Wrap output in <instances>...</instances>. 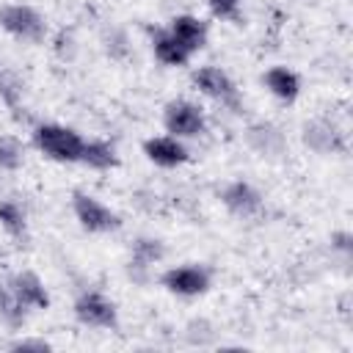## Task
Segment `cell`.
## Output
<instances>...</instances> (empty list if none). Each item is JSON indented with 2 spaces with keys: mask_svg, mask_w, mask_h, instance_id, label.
<instances>
[{
  "mask_svg": "<svg viewBox=\"0 0 353 353\" xmlns=\"http://www.w3.org/2000/svg\"><path fill=\"white\" fill-rule=\"evenodd\" d=\"M33 143L41 154H47L55 163H80L85 138L63 124H39L33 130Z\"/></svg>",
  "mask_w": 353,
  "mask_h": 353,
  "instance_id": "6da1fadb",
  "label": "cell"
},
{
  "mask_svg": "<svg viewBox=\"0 0 353 353\" xmlns=\"http://www.w3.org/2000/svg\"><path fill=\"white\" fill-rule=\"evenodd\" d=\"M72 210H74V218L80 221V226L85 232H94V234H110L121 226V215L116 210H110L108 204H102L97 196L91 193H83V190H74L72 193Z\"/></svg>",
  "mask_w": 353,
  "mask_h": 353,
  "instance_id": "7a4b0ae2",
  "label": "cell"
},
{
  "mask_svg": "<svg viewBox=\"0 0 353 353\" xmlns=\"http://www.w3.org/2000/svg\"><path fill=\"white\" fill-rule=\"evenodd\" d=\"M0 28L11 33L14 39L22 41H41L47 36V22L44 17L25 3H8L0 8Z\"/></svg>",
  "mask_w": 353,
  "mask_h": 353,
  "instance_id": "3957f363",
  "label": "cell"
},
{
  "mask_svg": "<svg viewBox=\"0 0 353 353\" xmlns=\"http://www.w3.org/2000/svg\"><path fill=\"white\" fill-rule=\"evenodd\" d=\"M163 127L174 138H199L207 130L204 110L190 99H171L163 108Z\"/></svg>",
  "mask_w": 353,
  "mask_h": 353,
  "instance_id": "277c9868",
  "label": "cell"
},
{
  "mask_svg": "<svg viewBox=\"0 0 353 353\" xmlns=\"http://www.w3.org/2000/svg\"><path fill=\"white\" fill-rule=\"evenodd\" d=\"M190 80H193V85L204 97L215 99L218 105H223V108H229L234 113L240 110V91H237L234 80L223 69H218V66H199Z\"/></svg>",
  "mask_w": 353,
  "mask_h": 353,
  "instance_id": "5b68a950",
  "label": "cell"
},
{
  "mask_svg": "<svg viewBox=\"0 0 353 353\" xmlns=\"http://www.w3.org/2000/svg\"><path fill=\"white\" fill-rule=\"evenodd\" d=\"M77 323L88 325V328H116L119 323V312H116V303L102 295L99 290H85L74 298V306H72Z\"/></svg>",
  "mask_w": 353,
  "mask_h": 353,
  "instance_id": "8992f818",
  "label": "cell"
},
{
  "mask_svg": "<svg viewBox=\"0 0 353 353\" xmlns=\"http://www.w3.org/2000/svg\"><path fill=\"white\" fill-rule=\"evenodd\" d=\"M210 281H212V273L210 268L204 265H176V268H168L163 276H160V284L179 295V298H196V295H204L210 290Z\"/></svg>",
  "mask_w": 353,
  "mask_h": 353,
  "instance_id": "52a82bcc",
  "label": "cell"
},
{
  "mask_svg": "<svg viewBox=\"0 0 353 353\" xmlns=\"http://www.w3.org/2000/svg\"><path fill=\"white\" fill-rule=\"evenodd\" d=\"M301 138L314 154H342V152H347V138L331 119L306 121L303 130H301Z\"/></svg>",
  "mask_w": 353,
  "mask_h": 353,
  "instance_id": "ba28073f",
  "label": "cell"
},
{
  "mask_svg": "<svg viewBox=\"0 0 353 353\" xmlns=\"http://www.w3.org/2000/svg\"><path fill=\"white\" fill-rule=\"evenodd\" d=\"M221 201H223V207H226L232 215H237V218H256V215L262 212V207H265L262 193H259L251 182H245V179H234V182L223 185Z\"/></svg>",
  "mask_w": 353,
  "mask_h": 353,
  "instance_id": "9c48e42d",
  "label": "cell"
},
{
  "mask_svg": "<svg viewBox=\"0 0 353 353\" xmlns=\"http://www.w3.org/2000/svg\"><path fill=\"white\" fill-rule=\"evenodd\" d=\"M165 256V245L157 237H135L132 248H130V279L138 284L149 281V270L152 265H157Z\"/></svg>",
  "mask_w": 353,
  "mask_h": 353,
  "instance_id": "30bf717a",
  "label": "cell"
},
{
  "mask_svg": "<svg viewBox=\"0 0 353 353\" xmlns=\"http://www.w3.org/2000/svg\"><path fill=\"white\" fill-rule=\"evenodd\" d=\"M143 154L160 165V168H176L182 163H188L190 152L188 146L182 143V138H174V135H154V138H146L143 141Z\"/></svg>",
  "mask_w": 353,
  "mask_h": 353,
  "instance_id": "8fae6325",
  "label": "cell"
},
{
  "mask_svg": "<svg viewBox=\"0 0 353 353\" xmlns=\"http://www.w3.org/2000/svg\"><path fill=\"white\" fill-rule=\"evenodd\" d=\"M8 290L17 295V301L25 306V309H47L50 306V292L44 287V281L33 273V270H19L11 276L8 281Z\"/></svg>",
  "mask_w": 353,
  "mask_h": 353,
  "instance_id": "7c38bea8",
  "label": "cell"
},
{
  "mask_svg": "<svg viewBox=\"0 0 353 353\" xmlns=\"http://www.w3.org/2000/svg\"><path fill=\"white\" fill-rule=\"evenodd\" d=\"M245 141H248V146H251L256 154H262V157H279V154H284V149H287L284 132H281L276 124H270V121H256V124H251V127L245 130Z\"/></svg>",
  "mask_w": 353,
  "mask_h": 353,
  "instance_id": "4fadbf2b",
  "label": "cell"
},
{
  "mask_svg": "<svg viewBox=\"0 0 353 353\" xmlns=\"http://www.w3.org/2000/svg\"><path fill=\"white\" fill-rule=\"evenodd\" d=\"M168 30H171V36H174L190 55L199 52V50H204V44H207V22H201V19L193 17V14H176V17L171 19Z\"/></svg>",
  "mask_w": 353,
  "mask_h": 353,
  "instance_id": "5bb4252c",
  "label": "cell"
},
{
  "mask_svg": "<svg viewBox=\"0 0 353 353\" xmlns=\"http://www.w3.org/2000/svg\"><path fill=\"white\" fill-rule=\"evenodd\" d=\"M262 83H265V88L276 97V99H281V102H295L298 99V94H301V77L292 72V69H287V66H270L265 74H262Z\"/></svg>",
  "mask_w": 353,
  "mask_h": 353,
  "instance_id": "9a60e30c",
  "label": "cell"
},
{
  "mask_svg": "<svg viewBox=\"0 0 353 353\" xmlns=\"http://www.w3.org/2000/svg\"><path fill=\"white\" fill-rule=\"evenodd\" d=\"M152 52H154V58L160 61V63H165V66H185L188 61H190V52L171 36V30L165 28H157V30H152Z\"/></svg>",
  "mask_w": 353,
  "mask_h": 353,
  "instance_id": "2e32d148",
  "label": "cell"
},
{
  "mask_svg": "<svg viewBox=\"0 0 353 353\" xmlns=\"http://www.w3.org/2000/svg\"><path fill=\"white\" fill-rule=\"evenodd\" d=\"M80 163H85V165L94 168V171H110V168L119 165V154H116V146H113L110 141L94 138V141H85V143H83Z\"/></svg>",
  "mask_w": 353,
  "mask_h": 353,
  "instance_id": "e0dca14e",
  "label": "cell"
},
{
  "mask_svg": "<svg viewBox=\"0 0 353 353\" xmlns=\"http://www.w3.org/2000/svg\"><path fill=\"white\" fill-rule=\"evenodd\" d=\"M0 226L11 234V237H25L28 232V212L19 201L14 199H0Z\"/></svg>",
  "mask_w": 353,
  "mask_h": 353,
  "instance_id": "ac0fdd59",
  "label": "cell"
},
{
  "mask_svg": "<svg viewBox=\"0 0 353 353\" xmlns=\"http://www.w3.org/2000/svg\"><path fill=\"white\" fill-rule=\"evenodd\" d=\"M0 323L19 328L25 323V306L17 301V295L8 290V284H0Z\"/></svg>",
  "mask_w": 353,
  "mask_h": 353,
  "instance_id": "d6986e66",
  "label": "cell"
},
{
  "mask_svg": "<svg viewBox=\"0 0 353 353\" xmlns=\"http://www.w3.org/2000/svg\"><path fill=\"white\" fill-rule=\"evenodd\" d=\"M25 163V146L14 135H0V171H17Z\"/></svg>",
  "mask_w": 353,
  "mask_h": 353,
  "instance_id": "ffe728a7",
  "label": "cell"
},
{
  "mask_svg": "<svg viewBox=\"0 0 353 353\" xmlns=\"http://www.w3.org/2000/svg\"><path fill=\"white\" fill-rule=\"evenodd\" d=\"M0 99H3L11 110H17L19 102H22V83H19V77H17L14 72H8V69H0Z\"/></svg>",
  "mask_w": 353,
  "mask_h": 353,
  "instance_id": "44dd1931",
  "label": "cell"
},
{
  "mask_svg": "<svg viewBox=\"0 0 353 353\" xmlns=\"http://www.w3.org/2000/svg\"><path fill=\"white\" fill-rule=\"evenodd\" d=\"M210 11L218 17V19H226V22H240V0H207Z\"/></svg>",
  "mask_w": 353,
  "mask_h": 353,
  "instance_id": "7402d4cb",
  "label": "cell"
},
{
  "mask_svg": "<svg viewBox=\"0 0 353 353\" xmlns=\"http://www.w3.org/2000/svg\"><path fill=\"white\" fill-rule=\"evenodd\" d=\"M105 41H108L105 50H108L110 58H127V55H130V41H127V33H124V30L113 28Z\"/></svg>",
  "mask_w": 353,
  "mask_h": 353,
  "instance_id": "603a6c76",
  "label": "cell"
},
{
  "mask_svg": "<svg viewBox=\"0 0 353 353\" xmlns=\"http://www.w3.org/2000/svg\"><path fill=\"white\" fill-rule=\"evenodd\" d=\"M55 52H58V58H63V61H72V58H74L77 41H74L72 30H61V33L55 36Z\"/></svg>",
  "mask_w": 353,
  "mask_h": 353,
  "instance_id": "cb8c5ba5",
  "label": "cell"
},
{
  "mask_svg": "<svg viewBox=\"0 0 353 353\" xmlns=\"http://www.w3.org/2000/svg\"><path fill=\"white\" fill-rule=\"evenodd\" d=\"M331 248L339 251L342 256H350V251H353V234L350 232H334L331 234Z\"/></svg>",
  "mask_w": 353,
  "mask_h": 353,
  "instance_id": "d4e9b609",
  "label": "cell"
},
{
  "mask_svg": "<svg viewBox=\"0 0 353 353\" xmlns=\"http://www.w3.org/2000/svg\"><path fill=\"white\" fill-rule=\"evenodd\" d=\"M11 347L14 350H50V342H44V339H19Z\"/></svg>",
  "mask_w": 353,
  "mask_h": 353,
  "instance_id": "484cf974",
  "label": "cell"
}]
</instances>
